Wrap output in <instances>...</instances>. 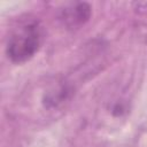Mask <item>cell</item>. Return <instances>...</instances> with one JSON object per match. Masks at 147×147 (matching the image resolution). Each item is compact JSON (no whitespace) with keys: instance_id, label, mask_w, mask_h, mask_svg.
Here are the masks:
<instances>
[{"instance_id":"obj_1","label":"cell","mask_w":147,"mask_h":147,"mask_svg":"<svg viewBox=\"0 0 147 147\" xmlns=\"http://www.w3.org/2000/svg\"><path fill=\"white\" fill-rule=\"evenodd\" d=\"M42 32L40 25L36 22H25L20 24L10 33L6 53L15 63H23L30 60L41 45Z\"/></svg>"},{"instance_id":"obj_2","label":"cell","mask_w":147,"mask_h":147,"mask_svg":"<svg viewBox=\"0 0 147 147\" xmlns=\"http://www.w3.org/2000/svg\"><path fill=\"white\" fill-rule=\"evenodd\" d=\"M91 17V7L86 2H74L61 13V20L68 28H78Z\"/></svg>"}]
</instances>
